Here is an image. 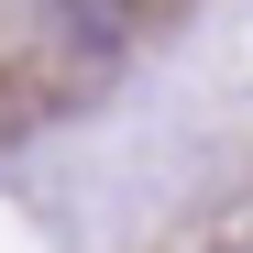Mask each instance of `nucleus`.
Wrapping results in <instances>:
<instances>
[{"label":"nucleus","instance_id":"f257e3e1","mask_svg":"<svg viewBox=\"0 0 253 253\" xmlns=\"http://www.w3.org/2000/svg\"><path fill=\"white\" fill-rule=\"evenodd\" d=\"M55 11H66L77 44H121V33H132V0H55Z\"/></svg>","mask_w":253,"mask_h":253}]
</instances>
